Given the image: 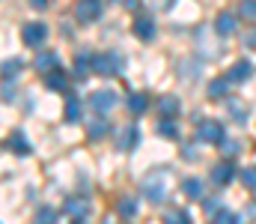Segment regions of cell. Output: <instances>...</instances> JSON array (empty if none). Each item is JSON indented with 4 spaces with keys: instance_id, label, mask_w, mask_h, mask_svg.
Returning <instances> with one entry per match:
<instances>
[{
    "instance_id": "cell-1",
    "label": "cell",
    "mask_w": 256,
    "mask_h": 224,
    "mask_svg": "<svg viewBox=\"0 0 256 224\" xmlns=\"http://www.w3.org/2000/svg\"><path fill=\"white\" fill-rule=\"evenodd\" d=\"M92 72L104 75V78H114V75L122 72V57L116 51H104V54H96V66Z\"/></svg>"
},
{
    "instance_id": "cell-2",
    "label": "cell",
    "mask_w": 256,
    "mask_h": 224,
    "mask_svg": "<svg viewBox=\"0 0 256 224\" xmlns=\"http://www.w3.org/2000/svg\"><path fill=\"white\" fill-rule=\"evenodd\" d=\"M196 138L202 141V144H224V138H226V132H224V126L218 123V120H202L200 126H196Z\"/></svg>"
},
{
    "instance_id": "cell-3",
    "label": "cell",
    "mask_w": 256,
    "mask_h": 224,
    "mask_svg": "<svg viewBox=\"0 0 256 224\" xmlns=\"http://www.w3.org/2000/svg\"><path fill=\"white\" fill-rule=\"evenodd\" d=\"M21 39H24V45H27V48H42V45H45V39H48V27H45V24H39V21H30V24H24V27H21Z\"/></svg>"
},
{
    "instance_id": "cell-4",
    "label": "cell",
    "mask_w": 256,
    "mask_h": 224,
    "mask_svg": "<svg viewBox=\"0 0 256 224\" xmlns=\"http://www.w3.org/2000/svg\"><path fill=\"white\" fill-rule=\"evenodd\" d=\"M102 0H78L74 3V18L78 21H84V24H90V21H96L98 15H102Z\"/></svg>"
},
{
    "instance_id": "cell-5",
    "label": "cell",
    "mask_w": 256,
    "mask_h": 224,
    "mask_svg": "<svg viewBox=\"0 0 256 224\" xmlns=\"http://www.w3.org/2000/svg\"><path fill=\"white\" fill-rule=\"evenodd\" d=\"M63 212H66V215H72L74 221H84V218L90 215V200H86V197H80V194H72V197H66Z\"/></svg>"
},
{
    "instance_id": "cell-6",
    "label": "cell",
    "mask_w": 256,
    "mask_h": 224,
    "mask_svg": "<svg viewBox=\"0 0 256 224\" xmlns=\"http://www.w3.org/2000/svg\"><path fill=\"white\" fill-rule=\"evenodd\" d=\"M232 179H236V164H232V161H218V164L212 167V182H214V185L224 188V185H230Z\"/></svg>"
},
{
    "instance_id": "cell-7",
    "label": "cell",
    "mask_w": 256,
    "mask_h": 224,
    "mask_svg": "<svg viewBox=\"0 0 256 224\" xmlns=\"http://www.w3.org/2000/svg\"><path fill=\"white\" fill-rule=\"evenodd\" d=\"M155 111L161 114V120H176L179 111H182V105H179L176 96H161V99L155 102Z\"/></svg>"
},
{
    "instance_id": "cell-8",
    "label": "cell",
    "mask_w": 256,
    "mask_h": 224,
    "mask_svg": "<svg viewBox=\"0 0 256 224\" xmlns=\"http://www.w3.org/2000/svg\"><path fill=\"white\" fill-rule=\"evenodd\" d=\"M90 105H92L98 114H108L110 108H116V93H114V90H98V93H92Z\"/></svg>"
},
{
    "instance_id": "cell-9",
    "label": "cell",
    "mask_w": 256,
    "mask_h": 224,
    "mask_svg": "<svg viewBox=\"0 0 256 224\" xmlns=\"http://www.w3.org/2000/svg\"><path fill=\"white\" fill-rule=\"evenodd\" d=\"M36 69L42 75H51L60 69V54H54V51H39L36 54Z\"/></svg>"
},
{
    "instance_id": "cell-10",
    "label": "cell",
    "mask_w": 256,
    "mask_h": 224,
    "mask_svg": "<svg viewBox=\"0 0 256 224\" xmlns=\"http://www.w3.org/2000/svg\"><path fill=\"white\" fill-rule=\"evenodd\" d=\"M254 75V63L250 60H238V63H232V69L226 72V78L232 81V84H242V81H248Z\"/></svg>"
},
{
    "instance_id": "cell-11",
    "label": "cell",
    "mask_w": 256,
    "mask_h": 224,
    "mask_svg": "<svg viewBox=\"0 0 256 224\" xmlns=\"http://www.w3.org/2000/svg\"><path fill=\"white\" fill-rule=\"evenodd\" d=\"M236 27H238V18H236L232 12H220V15H218V21H214V30H218L220 36H232V33H236Z\"/></svg>"
},
{
    "instance_id": "cell-12",
    "label": "cell",
    "mask_w": 256,
    "mask_h": 224,
    "mask_svg": "<svg viewBox=\"0 0 256 224\" xmlns=\"http://www.w3.org/2000/svg\"><path fill=\"white\" fill-rule=\"evenodd\" d=\"M143 191H146V200H152V203H164L167 200V191H164V182L158 179H146L143 182Z\"/></svg>"
},
{
    "instance_id": "cell-13",
    "label": "cell",
    "mask_w": 256,
    "mask_h": 224,
    "mask_svg": "<svg viewBox=\"0 0 256 224\" xmlns=\"http://www.w3.org/2000/svg\"><path fill=\"white\" fill-rule=\"evenodd\" d=\"M131 27H134V36H137V39H143V42L155 39V24H152L149 18H137Z\"/></svg>"
},
{
    "instance_id": "cell-14",
    "label": "cell",
    "mask_w": 256,
    "mask_h": 224,
    "mask_svg": "<svg viewBox=\"0 0 256 224\" xmlns=\"http://www.w3.org/2000/svg\"><path fill=\"white\" fill-rule=\"evenodd\" d=\"M182 188H185V194H188L191 200H202V197H206V185H202V179H196V176H188V179L182 182Z\"/></svg>"
},
{
    "instance_id": "cell-15",
    "label": "cell",
    "mask_w": 256,
    "mask_h": 224,
    "mask_svg": "<svg viewBox=\"0 0 256 224\" xmlns=\"http://www.w3.org/2000/svg\"><path fill=\"white\" fill-rule=\"evenodd\" d=\"M92 66H96V57H92V54H86V51H84V54H78V57H74V75H78V78L90 75V72H92Z\"/></svg>"
},
{
    "instance_id": "cell-16",
    "label": "cell",
    "mask_w": 256,
    "mask_h": 224,
    "mask_svg": "<svg viewBox=\"0 0 256 224\" xmlns=\"http://www.w3.org/2000/svg\"><path fill=\"white\" fill-rule=\"evenodd\" d=\"M230 84H232L230 78H214V81L208 84V99H214V102L224 99V96L230 93Z\"/></svg>"
},
{
    "instance_id": "cell-17",
    "label": "cell",
    "mask_w": 256,
    "mask_h": 224,
    "mask_svg": "<svg viewBox=\"0 0 256 224\" xmlns=\"http://www.w3.org/2000/svg\"><path fill=\"white\" fill-rule=\"evenodd\" d=\"M6 147H9V149H15L18 155H27V152H30V144H27L24 132H12V135L6 138Z\"/></svg>"
},
{
    "instance_id": "cell-18",
    "label": "cell",
    "mask_w": 256,
    "mask_h": 224,
    "mask_svg": "<svg viewBox=\"0 0 256 224\" xmlns=\"http://www.w3.org/2000/svg\"><path fill=\"white\" fill-rule=\"evenodd\" d=\"M137 141H140L137 126H126V132H122V138H120V149H122V152H128V149L137 147Z\"/></svg>"
},
{
    "instance_id": "cell-19",
    "label": "cell",
    "mask_w": 256,
    "mask_h": 224,
    "mask_svg": "<svg viewBox=\"0 0 256 224\" xmlns=\"http://www.w3.org/2000/svg\"><path fill=\"white\" fill-rule=\"evenodd\" d=\"M116 212H120L122 221H131V218L137 215V200H134V197H122L120 206H116Z\"/></svg>"
},
{
    "instance_id": "cell-20",
    "label": "cell",
    "mask_w": 256,
    "mask_h": 224,
    "mask_svg": "<svg viewBox=\"0 0 256 224\" xmlns=\"http://www.w3.org/2000/svg\"><path fill=\"white\" fill-rule=\"evenodd\" d=\"M45 84L51 87V90H68V78L63 75V69H57V72H51V75H45Z\"/></svg>"
},
{
    "instance_id": "cell-21",
    "label": "cell",
    "mask_w": 256,
    "mask_h": 224,
    "mask_svg": "<svg viewBox=\"0 0 256 224\" xmlns=\"http://www.w3.org/2000/svg\"><path fill=\"white\" fill-rule=\"evenodd\" d=\"M146 108H149V99H146L143 93H131V96H128V111H131V114H143Z\"/></svg>"
},
{
    "instance_id": "cell-22",
    "label": "cell",
    "mask_w": 256,
    "mask_h": 224,
    "mask_svg": "<svg viewBox=\"0 0 256 224\" xmlns=\"http://www.w3.org/2000/svg\"><path fill=\"white\" fill-rule=\"evenodd\" d=\"M161 221L164 224H191V215L185 209H170V212L161 215Z\"/></svg>"
},
{
    "instance_id": "cell-23",
    "label": "cell",
    "mask_w": 256,
    "mask_h": 224,
    "mask_svg": "<svg viewBox=\"0 0 256 224\" xmlns=\"http://www.w3.org/2000/svg\"><path fill=\"white\" fill-rule=\"evenodd\" d=\"M78 114H80V102H78L74 96H68V99H66V120H68V123H78Z\"/></svg>"
},
{
    "instance_id": "cell-24",
    "label": "cell",
    "mask_w": 256,
    "mask_h": 224,
    "mask_svg": "<svg viewBox=\"0 0 256 224\" xmlns=\"http://www.w3.org/2000/svg\"><path fill=\"white\" fill-rule=\"evenodd\" d=\"M108 132H110V123H108V120H96V123L90 126V138H92V141H98V138H104Z\"/></svg>"
},
{
    "instance_id": "cell-25",
    "label": "cell",
    "mask_w": 256,
    "mask_h": 224,
    "mask_svg": "<svg viewBox=\"0 0 256 224\" xmlns=\"http://www.w3.org/2000/svg\"><path fill=\"white\" fill-rule=\"evenodd\" d=\"M238 15L254 21L256 18V0H242V3H238Z\"/></svg>"
},
{
    "instance_id": "cell-26",
    "label": "cell",
    "mask_w": 256,
    "mask_h": 224,
    "mask_svg": "<svg viewBox=\"0 0 256 224\" xmlns=\"http://www.w3.org/2000/svg\"><path fill=\"white\" fill-rule=\"evenodd\" d=\"M158 135H164V138H179V129H176L173 120H164V123L158 126Z\"/></svg>"
},
{
    "instance_id": "cell-27",
    "label": "cell",
    "mask_w": 256,
    "mask_h": 224,
    "mask_svg": "<svg viewBox=\"0 0 256 224\" xmlns=\"http://www.w3.org/2000/svg\"><path fill=\"white\" fill-rule=\"evenodd\" d=\"M54 221H57V212L51 206H42L39 215H36V224H54Z\"/></svg>"
},
{
    "instance_id": "cell-28",
    "label": "cell",
    "mask_w": 256,
    "mask_h": 224,
    "mask_svg": "<svg viewBox=\"0 0 256 224\" xmlns=\"http://www.w3.org/2000/svg\"><path fill=\"white\" fill-rule=\"evenodd\" d=\"M242 182H244L250 191H256V164H254V167H248V170L242 173Z\"/></svg>"
},
{
    "instance_id": "cell-29",
    "label": "cell",
    "mask_w": 256,
    "mask_h": 224,
    "mask_svg": "<svg viewBox=\"0 0 256 224\" xmlns=\"http://www.w3.org/2000/svg\"><path fill=\"white\" fill-rule=\"evenodd\" d=\"M18 69H21V60H6V63H3V78L9 81L12 75H18Z\"/></svg>"
},
{
    "instance_id": "cell-30",
    "label": "cell",
    "mask_w": 256,
    "mask_h": 224,
    "mask_svg": "<svg viewBox=\"0 0 256 224\" xmlns=\"http://www.w3.org/2000/svg\"><path fill=\"white\" fill-rule=\"evenodd\" d=\"M214 224H238V218H236L232 212H226V209H224V212H218V215H214Z\"/></svg>"
},
{
    "instance_id": "cell-31",
    "label": "cell",
    "mask_w": 256,
    "mask_h": 224,
    "mask_svg": "<svg viewBox=\"0 0 256 224\" xmlns=\"http://www.w3.org/2000/svg\"><path fill=\"white\" fill-rule=\"evenodd\" d=\"M220 152H224V155H230V158H236V155H238V144L224 141V144H220Z\"/></svg>"
},
{
    "instance_id": "cell-32",
    "label": "cell",
    "mask_w": 256,
    "mask_h": 224,
    "mask_svg": "<svg viewBox=\"0 0 256 224\" xmlns=\"http://www.w3.org/2000/svg\"><path fill=\"white\" fill-rule=\"evenodd\" d=\"M230 108H232V114H236V120H238V123H244V108H242V105H236V102H232Z\"/></svg>"
},
{
    "instance_id": "cell-33",
    "label": "cell",
    "mask_w": 256,
    "mask_h": 224,
    "mask_svg": "<svg viewBox=\"0 0 256 224\" xmlns=\"http://www.w3.org/2000/svg\"><path fill=\"white\" fill-rule=\"evenodd\" d=\"M120 6H126V9H137L140 6V0H116Z\"/></svg>"
},
{
    "instance_id": "cell-34",
    "label": "cell",
    "mask_w": 256,
    "mask_h": 224,
    "mask_svg": "<svg viewBox=\"0 0 256 224\" xmlns=\"http://www.w3.org/2000/svg\"><path fill=\"white\" fill-rule=\"evenodd\" d=\"M244 45H248V48H254V51H256V30H254V33H248V39H244Z\"/></svg>"
},
{
    "instance_id": "cell-35",
    "label": "cell",
    "mask_w": 256,
    "mask_h": 224,
    "mask_svg": "<svg viewBox=\"0 0 256 224\" xmlns=\"http://www.w3.org/2000/svg\"><path fill=\"white\" fill-rule=\"evenodd\" d=\"M30 6H36V9H45V6H48V0H30Z\"/></svg>"
},
{
    "instance_id": "cell-36",
    "label": "cell",
    "mask_w": 256,
    "mask_h": 224,
    "mask_svg": "<svg viewBox=\"0 0 256 224\" xmlns=\"http://www.w3.org/2000/svg\"><path fill=\"white\" fill-rule=\"evenodd\" d=\"M74 224H80V221H74Z\"/></svg>"
}]
</instances>
